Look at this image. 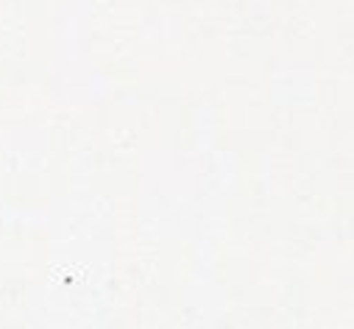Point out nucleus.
Segmentation results:
<instances>
[{"label":"nucleus","instance_id":"nucleus-1","mask_svg":"<svg viewBox=\"0 0 354 329\" xmlns=\"http://www.w3.org/2000/svg\"><path fill=\"white\" fill-rule=\"evenodd\" d=\"M50 279H53V282H59V285H64V288H70L73 282H81V279H84V274H81V271H73L70 265H59V268H53V271H50Z\"/></svg>","mask_w":354,"mask_h":329}]
</instances>
